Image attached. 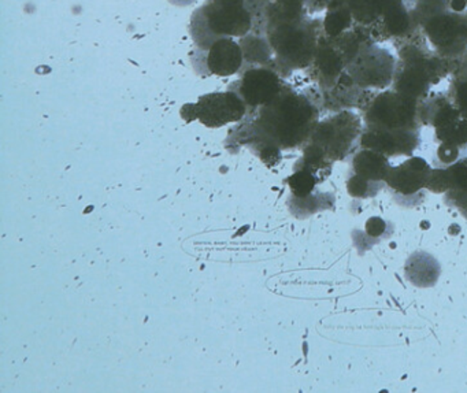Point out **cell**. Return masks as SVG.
Masks as SVG:
<instances>
[{
	"instance_id": "cell-1",
	"label": "cell",
	"mask_w": 467,
	"mask_h": 393,
	"mask_svg": "<svg viewBox=\"0 0 467 393\" xmlns=\"http://www.w3.org/2000/svg\"><path fill=\"white\" fill-rule=\"evenodd\" d=\"M324 97L318 87L299 92L285 84L269 105L259 109L244 141L253 143L256 154L273 166L281 158V150L305 146L319 122Z\"/></svg>"
},
{
	"instance_id": "cell-2",
	"label": "cell",
	"mask_w": 467,
	"mask_h": 393,
	"mask_svg": "<svg viewBox=\"0 0 467 393\" xmlns=\"http://www.w3.org/2000/svg\"><path fill=\"white\" fill-rule=\"evenodd\" d=\"M362 132V119L358 114L351 110L338 111L317 124L303 146V158L299 162L318 173H330L333 163L357 151Z\"/></svg>"
},
{
	"instance_id": "cell-3",
	"label": "cell",
	"mask_w": 467,
	"mask_h": 393,
	"mask_svg": "<svg viewBox=\"0 0 467 393\" xmlns=\"http://www.w3.org/2000/svg\"><path fill=\"white\" fill-rule=\"evenodd\" d=\"M324 20L283 21L267 26L266 37L275 53L272 67L281 78H288L294 70L308 69L313 64Z\"/></svg>"
},
{
	"instance_id": "cell-4",
	"label": "cell",
	"mask_w": 467,
	"mask_h": 393,
	"mask_svg": "<svg viewBox=\"0 0 467 393\" xmlns=\"http://www.w3.org/2000/svg\"><path fill=\"white\" fill-rule=\"evenodd\" d=\"M253 26L245 0H207L193 13L191 34L196 47L209 50L223 37L247 36Z\"/></svg>"
},
{
	"instance_id": "cell-5",
	"label": "cell",
	"mask_w": 467,
	"mask_h": 393,
	"mask_svg": "<svg viewBox=\"0 0 467 393\" xmlns=\"http://www.w3.org/2000/svg\"><path fill=\"white\" fill-rule=\"evenodd\" d=\"M420 102L396 91H381L362 110L363 122L368 129L420 130L418 116Z\"/></svg>"
},
{
	"instance_id": "cell-6",
	"label": "cell",
	"mask_w": 467,
	"mask_h": 393,
	"mask_svg": "<svg viewBox=\"0 0 467 393\" xmlns=\"http://www.w3.org/2000/svg\"><path fill=\"white\" fill-rule=\"evenodd\" d=\"M398 59L379 45L363 47L347 65L346 70L352 80L365 89L385 91L392 87Z\"/></svg>"
},
{
	"instance_id": "cell-7",
	"label": "cell",
	"mask_w": 467,
	"mask_h": 393,
	"mask_svg": "<svg viewBox=\"0 0 467 393\" xmlns=\"http://www.w3.org/2000/svg\"><path fill=\"white\" fill-rule=\"evenodd\" d=\"M247 106L236 92H214L199 98L195 105L182 108V119L188 122L199 119L209 128H221L229 122L242 121L247 114Z\"/></svg>"
},
{
	"instance_id": "cell-8",
	"label": "cell",
	"mask_w": 467,
	"mask_h": 393,
	"mask_svg": "<svg viewBox=\"0 0 467 393\" xmlns=\"http://www.w3.org/2000/svg\"><path fill=\"white\" fill-rule=\"evenodd\" d=\"M243 76L229 86L236 92L248 110L258 111L275 99L285 87V81L273 67H243Z\"/></svg>"
},
{
	"instance_id": "cell-9",
	"label": "cell",
	"mask_w": 467,
	"mask_h": 393,
	"mask_svg": "<svg viewBox=\"0 0 467 393\" xmlns=\"http://www.w3.org/2000/svg\"><path fill=\"white\" fill-rule=\"evenodd\" d=\"M422 28L431 47L445 58H455L467 50V10L440 13Z\"/></svg>"
},
{
	"instance_id": "cell-10",
	"label": "cell",
	"mask_w": 467,
	"mask_h": 393,
	"mask_svg": "<svg viewBox=\"0 0 467 393\" xmlns=\"http://www.w3.org/2000/svg\"><path fill=\"white\" fill-rule=\"evenodd\" d=\"M198 51V62H192L196 73L203 76H217V78H229L236 75L244 65V54H243L240 43L234 42L231 37L218 39L209 50Z\"/></svg>"
},
{
	"instance_id": "cell-11",
	"label": "cell",
	"mask_w": 467,
	"mask_h": 393,
	"mask_svg": "<svg viewBox=\"0 0 467 393\" xmlns=\"http://www.w3.org/2000/svg\"><path fill=\"white\" fill-rule=\"evenodd\" d=\"M346 57L341 53L337 42L329 39L325 35L324 28H322L313 64L310 65L308 69H306L308 78L324 95L336 86L341 73L346 70Z\"/></svg>"
},
{
	"instance_id": "cell-12",
	"label": "cell",
	"mask_w": 467,
	"mask_h": 393,
	"mask_svg": "<svg viewBox=\"0 0 467 393\" xmlns=\"http://www.w3.org/2000/svg\"><path fill=\"white\" fill-rule=\"evenodd\" d=\"M420 130H379L363 128L360 149L373 150L385 157L411 155L420 144Z\"/></svg>"
},
{
	"instance_id": "cell-13",
	"label": "cell",
	"mask_w": 467,
	"mask_h": 393,
	"mask_svg": "<svg viewBox=\"0 0 467 393\" xmlns=\"http://www.w3.org/2000/svg\"><path fill=\"white\" fill-rule=\"evenodd\" d=\"M431 171L433 169L425 160L412 157L401 165L392 166L385 182L393 192L410 198L420 193L423 188H428Z\"/></svg>"
},
{
	"instance_id": "cell-14",
	"label": "cell",
	"mask_w": 467,
	"mask_h": 393,
	"mask_svg": "<svg viewBox=\"0 0 467 393\" xmlns=\"http://www.w3.org/2000/svg\"><path fill=\"white\" fill-rule=\"evenodd\" d=\"M390 166L389 158L373 150L360 149L352 160V176L359 177L371 184L387 185Z\"/></svg>"
},
{
	"instance_id": "cell-15",
	"label": "cell",
	"mask_w": 467,
	"mask_h": 393,
	"mask_svg": "<svg viewBox=\"0 0 467 393\" xmlns=\"http://www.w3.org/2000/svg\"><path fill=\"white\" fill-rule=\"evenodd\" d=\"M439 262L428 253H415L407 259L406 278L418 288L434 286L440 277Z\"/></svg>"
},
{
	"instance_id": "cell-16",
	"label": "cell",
	"mask_w": 467,
	"mask_h": 393,
	"mask_svg": "<svg viewBox=\"0 0 467 393\" xmlns=\"http://www.w3.org/2000/svg\"><path fill=\"white\" fill-rule=\"evenodd\" d=\"M450 59L451 81L447 97L463 116H467V50Z\"/></svg>"
},
{
	"instance_id": "cell-17",
	"label": "cell",
	"mask_w": 467,
	"mask_h": 393,
	"mask_svg": "<svg viewBox=\"0 0 467 393\" xmlns=\"http://www.w3.org/2000/svg\"><path fill=\"white\" fill-rule=\"evenodd\" d=\"M243 54H244V65L243 67H272L273 53L272 46L267 40L266 35L248 34L247 36L243 37L242 42Z\"/></svg>"
},
{
	"instance_id": "cell-18",
	"label": "cell",
	"mask_w": 467,
	"mask_h": 393,
	"mask_svg": "<svg viewBox=\"0 0 467 393\" xmlns=\"http://www.w3.org/2000/svg\"><path fill=\"white\" fill-rule=\"evenodd\" d=\"M355 26L354 17L346 0H332L324 18V31L329 39H337Z\"/></svg>"
},
{
	"instance_id": "cell-19",
	"label": "cell",
	"mask_w": 467,
	"mask_h": 393,
	"mask_svg": "<svg viewBox=\"0 0 467 393\" xmlns=\"http://www.w3.org/2000/svg\"><path fill=\"white\" fill-rule=\"evenodd\" d=\"M385 2L387 0H346L355 24L363 26H371L381 17Z\"/></svg>"
},
{
	"instance_id": "cell-20",
	"label": "cell",
	"mask_w": 467,
	"mask_h": 393,
	"mask_svg": "<svg viewBox=\"0 0 467 393\" xmlns=\"http://www.w3.org/2000/svg\"><path fill=\"white\" fill-rule=\"evenodd\" d=\"M319 176L321 174L317 173L313 169L297 162L295 173L288 179L289 188L294 196H296L297 199H306L311 196L316 185L324 180Z\"/></svg>"
},
{
	"instance_id": "cell-21",
	"label": "cell",
	"mask_w": 467,
	"mask_h": 393,
	"mask_svg": "<svg viewBox=\"0 0 467 393\" xmlns=\"http://www.w3.org/2000/svg\"><path fill=\"white\" fill-rule=\"evenodd\" d=\"M434 136L440 144H450L458 149H467V116L456 117L444 127L434 129Z\"/></svg>"
},
{
	"instance_id": "cell-22",
	"label": "cell",
	"mask_w": 467,
	"mask_h": 393,
	"mask_svg": "<svg viewBox=\"0 0 467 393\" xmlns=\"http://www.w3.org/2000/svg\"><path fill=\"white\" fill-rule=\"evenodd\" d=\"M462 155V150L455 146H450V144H440L439 150H437V158L441 165L450 166L455 163Z\"/></svg>"
},
{
	"instance_id": "cell-23",
	"label": "cell",
	"mask_w": 467,
	"mask_h": 393,
	"mask_svg": "<svg viewBox=\"0 0 467 393\" xmlns=\"http://www.w3.org/2000/svg\"><path fill=\"white\" fill-rule=\"evenodd\" d=\"M445 203L455 207L463 217L467 218V193H445Z\"/></svg>"
},
{
	"instance_id": "cell-24",
	"label": "cell",
	"mask_w": 467,
	"mask_h": 393,
	"mask_svg": "<svg viewBox=\"0 0 467 393\" xmlns=\"http://www.w3.org/2000/svg\"><path fill=\"white\" fill-rule=\"evenodd\" d=\"M385 229H387V223H385L381 218H371V220L366 223V231H368V236L371 237L382 236Z\"/></svg>"
},
{
	"instance_id": "cell-25",
	"label": "cell",
	"mask_w": 467,
	"mask_h": 393,
	"mask_svg": "<svg viewBox=\"0 0 467 393\" xmlns=\"http://www.w3.org/2000/svg\"><path fill=\"white\" fill-rule=\"evenodd\" d=\"M447 6L451 12L463 13L467 10V0H447Z\"/></svg>"
}]
</instances>
